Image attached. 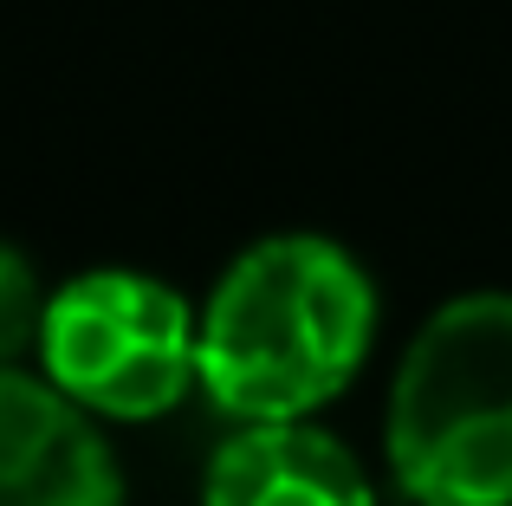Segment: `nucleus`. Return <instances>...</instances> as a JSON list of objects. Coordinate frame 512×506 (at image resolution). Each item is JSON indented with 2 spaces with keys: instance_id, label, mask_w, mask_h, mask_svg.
<instances>
[{
  "instance_id": "obj_4",
  "label": "nucleus",
  "mask_w": 512,
  "mask_h": 506,
  "mask_svg": "<svg viewBox=\"0 0 512 506\" xmlns=\"http://www.w3.org/2000/svg\"><path fill=\"white\" fill-rule=\"evenodd\" d=\"M0 506H124L91 416L20 364L0 370Z\"/></svg>"
},
{
  "instance_id": "obj_6",
  "label": "nucleus",
  "mask_w": 512,
  "mask_h": 506,
  "mask_svg": "<svg viewBox=\"0 0 512 506\" xmlns=\"http://www.w3.org/2000/svg\"><path fill=\"white\" fill-rule=\"evenodd\" d=\"M46 299L39 292V273L13 241H0V370L20 364L26 344H39V318H46Z\"/></svg>"
},
{
  "instance_id": "obj_5",
  "label": "nucleus",
  "mask_w": 512,
  "mask_h": 506,
  "mask_svg": "<svg viewBox=\"0 0 512 506\" xmlns=\"http://www.w3.org/2000/svg\"><path fill=\"white\" fill-rule=\"evenodd\" d=\"M201 506H376L370 474L312 422H247L208 461Z\"/></svg>"
},
{
  "instance_id": "obj_1",
  "label": "nucleus",
  "mask_w": 512,
  "mask_h": 506,
  "mask_svg": "<svg viewBox=\"0 0 512 506\" xmlns=\"http://www.w3.org/2000/svg\"><path fill=\"white\" fill-rule=\"evenodd\" d=\"M376 292L325 234H266L221 273L195 318V383L247 422H305L357 377Z\"/></svg>"
},
{
  "instance_id": "obj_2",
  "label": "nucleus",
  "mask_w": 512,
  "mask_h": 506,
  "mask_svg": "<svg viewBox=\"0 0 512 506\" xmlns=\"http://www.w3.org/2000/svg\"><path fill=\"white\" fill-rule=\"evenodd\" d=\"M389 474L415 506H512V292H461L409 338Z\"/></svg>"
},
{
  "instance_id": "obj_3",
  "label": "nucleus",
  "mask_w": 512,
  "mask_h": 506,
  "mask_svg": "<svg viewBox=\"0 0 512 506\" xmlns=\"http://www.w3.org/2000/svg\"><path fill=\"white\" fill-rule=\"evenodd\" d=\"M39 364L85 416H169L195 383V312L150 273L91 266L46 299Z\"/></svg>"
}]
</instances>
